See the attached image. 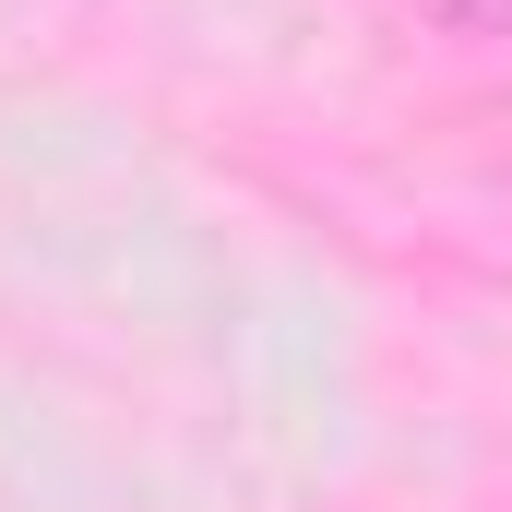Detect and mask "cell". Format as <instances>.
<instances>
[{
	"instance_id": "1",
	"label": "cell",
	"mask_w": 512,
	"mask_h": 512,
	"mask_svg": "<svg viewBox=\"0 0 512 512\" xmlns=\"http://www.w3.org/2000/svg\"><path fill=\"white\" fill-rule=\"evenodd\" d=\"M441 36H512V0H417Z\"/></svg>"
}]
</instances>
